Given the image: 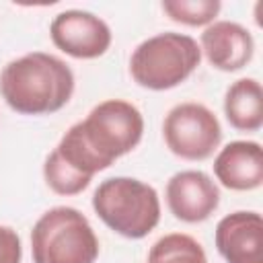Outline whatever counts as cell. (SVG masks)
<instances>
[{"mask_svg": "<svg viewBox=\"0 0 263 263\" xmlns=\"http://www.w3.org/2000/svg\"><path fill=\"white\" fill-rule=\"evenodd\" d=\"M224 117L236 132L253 134L263 125V92L257 78H238L224 92Z\"/></svg>", "mask_w": 263, "mask_h": 263, "instance_id": "cell-12", "label": "cell"}, {"mask_svg": "<svg viewBox=\"0 0 263 263\" xmlns=\"http://www.w3.org/2000/svg\"><path fill=\"white\" fill-rule=\"evenodd\" d=\"M216 181L230 191H253L263 183V150L259 142L234 140L214 158Z\"/></svg>", "mask_w": 263, "mask_h": 263, "instance_id": "cell-11", "label": "cell"}, {"mask_svg": "<svg viewBox=\"0 0 263 263\" xmlns=\"http://www.w3.org/2000/svg\"><path fill=\"white\" fill-rule=\"evenodd\" d=\"M99 251L88 218L72 205L49 208L31 228L33 263H95Z\"/></svg>", "mask_w": 263, "mask_h": 263, "instance_id": "cell-5", "label": "cell"}, {"mask_svg": "<svg viewBox=\"0 0 263 263\" xmlns=\"http://www.w3.org/2000/svg\"><path fill=\"white\" fill-rule=\"evenodd\" d=\"M199 49L208 64L220 72H238L255 55V39L234 21H214L199 35Z\"/></svg>", "mask_w": 263, "mask_h": 263, "instance_id": "cell-10", "label": "cell"}, {"mask_svg": "<svg viewBox=\"0 0 263 263\" xmlns=\"http://www.w3.org/2000/svg\"><path fill=\"white\" fill-rule=\"evenodd\" d=\"M201 64L199 43L185 33H156L129 55V74L146 90H171L183 84Z\"/></svg>", "mask_w": 263, "mask_h": 263, "instance_id": "cell-4", "label": "cell"}, {"mask_svg": "<svg viewBox=\"0 0 263 263\" xmlns=\"http://www.w3.org/2000/svg\"><path fill=\"white\" fill-rule=\"evenodd\" d=\"M92 210L115 234L140 240L160 222L158 191L136 177H109L92 191Z\"/></svg>", "mask_w": 263, "mask_h": 263, "instance_id": "cell-3", "label": "cell"}, {"mask_svg": "<svg viewBox=\"0 0 263 263\" xmlns=\"http://www.w3.org/2000/svg\"><path fill=\"white\" fill-rule=\"evenodd\" d=\"M74 72L58 55L29 51L0 70V97L18 115H51L74 95Z\"/></svg>", "mask_w": 263, "mask_h": 263, "instance_id": "cell-2", "label": "cell"}, {"mask_svg": "<svg viewBox=\"0 0 263 263\" xmlns=\"http://www.w3.org/2000/svg\"><path fill=\"white\" fill-rule=\"evenodd\" d=\"M146 263H208V257L201 242L191 234L168 232L150 247Z\"/></svg>", "mask_w": 263, "mask_h": 263, "instance_id": "cell-13", "label": "cell"}, {"mask_svg": "<svg viewBox=\"0 0 263 263\" xmlns=\"http://www.w3.org/2000/svg\"><path fill=\"white\" fill-rule=\"evenodd\" d=\"M162 138L171 154L181 160H208L222 142V125L216 113L195 101L168 109L162 121Z\"/></svg>", "mask_w": 263, "mask_h": 263, "instance_id": "cell-6", "label": "cell"}, {"mask_svg": "<svg viewBox=\"0 0 263 263\" xmlns=\"http://www.w3.org/2000/svg\"><path fill=\"white\" fill-rule=\"evenodd\" d=\"M142 136V111L129 101L107 99L95 105L84 119L70 125L49 156L88 187L97 173L138 148Z\"/></svg>", "mask_w": 263, "mask_h": 263, "instance_id": "cell-1", "label": "cell"}, {"mask_svg": "<svg viewBox=\"0 0 263 263\" xmlns=\"http://www.w3.org/2000/svg\"><path fill=\"white\" fill-rule=\"evenodd\" d=\"M51 43L74 60H97L105 55L113 43L109 25L88 10H62L49 25Z\"/></svg>", "mask_w": 263, "mask_h": 263, "instance_id": "cell-7", "label": "cell"}, {"mask_svg": "<svg viewBox=\"0 0 263 263\" xmlns=\"http://www.w3.org/2000/svg\"><path fill=\"white\" fill-rule=\"evenodd\" d=\"M164 199L168 212L177 220L185 224H199L218 210L220 187L208 173L187 168L175 173L166 181Z\"/></svg>", "mask_w": 263, "mask_h": 263, "instance_id": "cell-8", "label": "cell"}, {"mask_svg": "<svg viewBox=\"0 0 263 263\" xmlns=\"http://www.w3.org/2000/svg\"><path fill=\"white\" fill-rule=\"evenodd\" d=\"M214 245L226 263H263V218L253 210H238L220 218Z\"/></svg>", "mask_w": 263, "mask_h": 263, "instance_id": "cell-9", "label": "cell"}, {"mask_svg": "<svg viewBox=\"0 0 263 263\" xmlns=\"http://www.w3.org/2000/svg\"><path fill=\"white\" fill-rule=\"evenodd\" d=\"M160 8L173 23H179L185 27H208L216 21L222 8V2L220 0H164Z\"/></svg>", "mask_w": 263, "mask_h": 263, "instance_id": "cell-14", "label": "cell"}, {"mask_svg": "<svg viewBox=\"0 0 263 263\" xmlns=\"http://www.w3.org/2000/svg\"><path fill=\"white\" fill-rule=\"evenodd\" d=\"M23 245L14 228L0 224V263H21Z\"/></svg>", "mask_w": 263, "mask_h": 263, "instance_id": "cell-15", "label": "cell"}]
</instances>
